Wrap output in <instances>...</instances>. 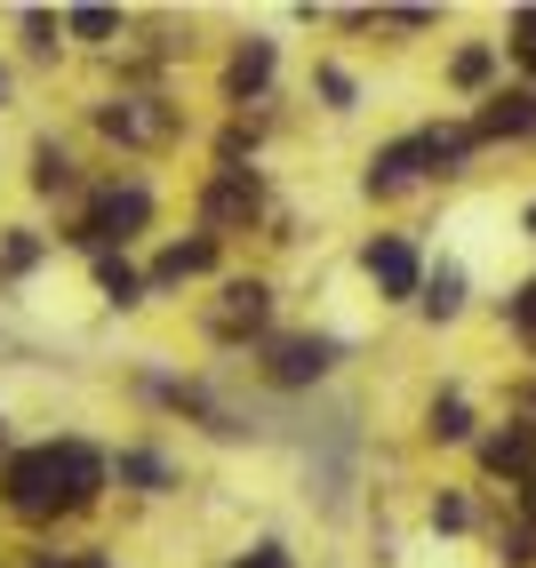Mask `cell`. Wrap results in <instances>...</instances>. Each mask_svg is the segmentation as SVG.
I'll return each instance as SVG.
<instances>
[{"label":"cell","instance_id":"1","mask_svg":"<svg viewBox=\"0 0 536 568\" xmlns=\"http://www.w3.org/2000/svg\"><path fill=\"white\" fill-rule=\"evenodd\" d=\"M0 505L17 520H49V513H72V480H64V440L49 448H17L0 465Z\"/></svg>","mask_w":536,"mask_h":568},{"label":"cell","instance_id":"2","mask_svg":"<svg viewBox=\"0 0 536 568\" xmlns=\"http://www.w3.org/2000/svg\"><path fill=\"white\" fill-rule=\"evenodd\" d=\"M144 224H152V193H144V184H104L97 209H89V224L72 241H81V248H112V241H136Z\"/></svg>","mask_w":536,"mask_h":568},{"label":"cell","instance_id":"3","mask_svg":"<svg viewBox=\"0 0 536 568\" xmlns=\"http://www.w3.org/2000/svg\"><path fill=\"white\" fill-rule=\"evenodd\" d=\"M97 129L112 144H169L176 136V104H161V97H104Z\"/></svg>","mask_w":536,"mask_h":568},{"label":"cell","instance_id":"4","mask_svg":"<svg viewBox=\"0 0 536 568\" xmlns=\"http://www.w3.org/2000/svg\"><path fill=\"white\" fill-rule=\"evenodd\" d=\"M425 169H441V153H433V129H425V136H393L385 153L368 161V176H361V184H368L376 201H393V193H408V184L425 176Z\"/></svg>","mask_w":536,"mask_h":568},{"label":"cell","instance_id":"5","mask_svg":"<svg viewBox=\"0 0 536 568\" xmlns=\"http://www.w3.org/2000/svg\"><path fill=\"white\" fill-rule=\"evenodd\" d=\"M328 368H336V336H281V345H273V361H264V376H273L281 393H296V385H321Z\"/></svg>","mask_w":536,"mask_h":568},{"label":"cell","instance_id":"6","mask_svg":"<svg viewBox=\"0 0 536 568\" xmlns=\"http://www.w3.org/2000/svg\"><path fill=\"white\" fill-rule=\"evenodd\" d=\"M361 273H368L376 288H385L393 305H401V296H416V288H425V264H416V248H408L401 233H376V241L361 248Z\"/></svg>","mask_w":536,"mask_h":568},{"label":"cell","instance_id":"7","mask_svg":"<svg viewBox=\"0 0 536 568\" xmlns=\"http://www.w3.org/2000/svg\"><path fill=\"white\" fill-rule=\"evenodd\" d=\"M256 201H264V193H256V176H249V169H216V176L201 184V224H209V241L224 233V224H249Z\"/></svg>","mask_w":536,"mask_h":568},{"label":"cell","instance_id":"8","mask_svg":"<svg viewBox=\"0 0 536 568\" xmlns=\"http://www.w3.org/2000/svg\"><path fill=\"white\" fill-rule=\"evenodd\" d=\"M273 41H264V32H249V41L233 49V64H224V97L233 104H249V97H264V81H273Z\"/></svg>","mask_w":536,"mask_h":568},{"label":"cell","instance_id":"9","mask_svg":"<svg viewBox=\"0 0 536 568\" xmlns=\"http://www.w3.org/2000/svg\"><path fill=\"white\" fill-rule=\"evenodd\" d=\"M209 264H216V241H209V233L169 241V248H161V264H152V296H161V288H184V281H201Z\"/></svg>","mask_w":536,"mask_h":568},{"label":"cell","instance_id":"10","mask_svg":"<svg viewBox=\"0 0 536 568\" xmlns=\"http://www.w3.org/2000/svg\"><path fill=\"white\" fill-rule=\"evenodd\" d=\"M264 313H273V288H264V281H233V288H224V305L209 313V328H216V336H241V328H256Z\"/></svg>","mask_w":536,"mask_h":568},{"label":"cell","instance_id":"11","mask_svg":"<svg viewBox=\"0 0 536 568\" xmlns=\"http://www.w3.org/2000/svg\"><path fill=\"white\" fill-rule=\"evenodd\" d=\"M481 465H488V473H513V480H536V433L520 425V433L481 440Z\"/></svg>","mask_w":536,"mask_h":568},{"label":"cell","instance_id":"12","mask_svg":"<svg viewBox=\"0 0 536 568\" xmlns=\"http://www.w3.org/2000/svg\"><path fill=\"white\" fill-rule=\"evenodd\" d=\"M104 457H97V448L89 440H64V480H72V513H81V505H97V488H104Z\"/></svg>","mask_w":536,"mask_h":568},{"label":"cell","instance_id":"13","mask_svg":"<svg viewBox=\"0 0 536 568\" xmlns=\"http://www.w3.org/2000/svg\"><path fill=\"white\" fill-rule=\"evenodd\" d=\"M481 136H536V97H496L481 112Z\"/></svg>","mask_w":536,"mask_h":568},{"label":"cell","instance_id":"14","mask_svg":"<svg viewBox=\"0 0 536 568\" xmlns=\"http://www.w3.org/2000/svg\"><path fill=\"white\" fill-rule=\"evenodd\" d=\"M97 288L112 296V305H144L152 281H136V264H121V256H97Z\"/></svg>","mask_w":536,"mask_h":568},{"label":"cell","instance_id":"15","mask_svg":"<svg viewBox=\"0 0 536 568\" xmlns=\"http://www.w3.org/2000/svg\"><path fill=\"white\" fill-rule=\"evenodd\" d=\"M112 473H121V480H136L144 497H161V488H169V465L152 457V448H121V457H112Z\"/></svg>","mask_w":536,"mask_h":568},{"label":"cell","instance_id":"16","mask_svg":"<svg viewBox=\"0 0 536 568\" xmlns=\"http://www.w3.org/2000/svg\"><path fill=\"white\" fill-rule=\"evenodd\" d=\"M425 313H433V321H456V313H465V273H456V264H441V273L425 281Z\"/></svg>","mask_w":536,"mask_h":568},{"label":"cell","instance_id":"17","mask_svg":"<svg viewBox=\"0 0 536 568\" xmlns=\"http://www.w3.org/2000/svg\"><path fill=\"white\" fill-rule=\"evenodd\" d=\"M425 433H433V440H465V433H473V408L456 400V393H441V400L425 408Z\"/></svg>","mask_w":536,"mask_h":568},{"label":"cell","instance_id":"18","mask_svg":"<svg viewBox=\"0 0 536 568\" xmlns=\"http://www.w3.org/2000/svg\"><path fill=\"white\" fill-rule=\"evenodd\" d=\"M488 72H496V49H481V41L448 57V81H456V89H481V81H488Z\"/></svg>","mask_w":536,"mask_h":568},{"label":"cell","instance_id":"19","mask_svg":"<svg viewBox=\"0 0 536 568\" xmlns=\"http://www.w3.org/2000/svg\"><path fill=\"white\" fill-rule=\"evenodd\" d=\"M64 32H72V41H112V32H121V17H112V9H72Z\"/></svg>","mask_w":536,"mask_h":568},{"label":"cell","instance_id":"20","mask_svg":"<svg viewBox=\"0 0 536 568\" xmlns=\"http://www.w3.org/2000/svg\"><path fill=\"white\" fill-rule=\"evenodd\" d=\"M32 184H41V193H57V184H72V161L57 153V144H32Z\"/></svg>","mask_w":536,"mask_h":568},{"label":"cell","instance_id":"21","mask_svg":"<svg viewBox=\"0 0 536 568\" xmlns=\"http://www.w3.org/2000/svg\"><path fill=\"white\" fill-rule=\"evenodd\" d=\"M24 264H41V241H32V233H9V241H0V273H24Z\"/></svg>","mask_w":536,"mask_h":568},{"label":"cell","instance_id":"22","mask_svg":"<svg viewBox=\"0 0 536 568\" xmlns=\"http://www.w3.org/2000/svg\"><path fill=\"white\" fill-rule=\"evenodd\" d=\"M513 336H520V345L536 353V281H528V288L513 296Z\"/></svg>","mask_w":536,"mask_h":568},{"label":"cell","instance_id":"23","mask_svg":"<svg viewBox=\"0 0 536 568\" xmlns=\"http://www.w3.org/2000/svg\"><path fill=\"white\" fill-rule=\"evenodd\" d=\"M24 49H32V57H49V49H57V17L32 9V17H24Z\"/></svg>","mask_w":536,"mask_h":568},{"label":"cell","instance_id":"24","mask_svg":"<svg viewBox=\"0 0 536 568\" xmlns=\"http://www.w3.org/2000/svg\"><path fill=\"white\" fill-rule=\"evenodd\" d=\"M513 57L536 72V9H520V17H513Z\"/></svg>","mask_w":536,"mask_h":568},{"label":"cell","instance_id":"25","mask_svg":"<svg viewBox=\"0 0 536 568\" xmlns=\"http://www.w3.org/2000/svg\"><path fill=\"white\" fill-rule=\"evenodd\" d=\"M233 568H289V545H273V537H264V545H249Z\"/></svg>","mask_w":536,"mask_h":568},{"label":"cell","instance_id":"26","mask_svg":"<svg viewBox=\"0 0 536 568\" xmlns=\"http://www.w3.org/2000/svg\"><path fill=\"white\" fill-rule=\"evenodd\" d=\"M321 97L344 112V104H353V72H336V64H321Z\"/></svg>","mask_w":536,"mask_h":568},{"label":"cell","instance_id":"27","mask_svg":"<svg viewBox=\"0 0 536 568\" xmlns=\"http://www.w3.org/2000/svg\"><path fill=\"white\" fill-rule=\"evenodd\" d=\"M465 520H473L465 497H441V505H433V528H465Z\"/></svg>","mask_w":536,"mask_h":568},{"label":"cell","instance_id":"28","mask_svg":"<svg viewBox=\"0 0 536 568\" xmlns=\"http://www.w3.org/2000/svg\"><path fill=\"white\" fill-rule=\"evenodd\" d=\"M385 24H393V32H425V24H433V9H385Z\"/></svg>","mask_w":536,"mask_h":568},{"label":"cell","instance_id":"29","mask_svg":"<svg viewBox=\"0 0 536 568\" xmlns=\"http://www.w3.org/2000/svg\"><path fill=\"white\" fill-rule=\"evenodd\" d=\"M520 408H528V416H536V385H528V393H520Z\"/></svg>","mask_w":536,"mask_h":568},{"label":"cell","instance_id":"30","mask_svg":"<svg viewBox=\"0 0 536 568\" xmlns=\"http://www.w3.org/2000/svg\"><path fill=\"white\" fill-rule=\"evenodd\" d=\"M528 513H536V480H528Z\"/></svg>","mask_w":536,"mask_h":568},{"label":"cell","instance_id":"31","mask_svg":"<svg viewBox=\"0 0 536 568\" xmlns=\"http://www.w3.org/2000/svg\"><path fill=\"white\" fill-rule=\"evenodd\" d=\"M528 233H536V209H528Z\"/></svg>","mask_w":536,"mask_h":568},{"label":"cell","instance_id":"32","mask_svg":"<svg viewBox=\"0 0 536 568\" xmlns=\"http://www.w3.org/2000/svg\"><path fill=\"white\" fill-rule=\"evenodd\" d=\"M0 448H9V433H0Z\"/></svg>","mask_w":536,"mask_h":568}]
</instances>
